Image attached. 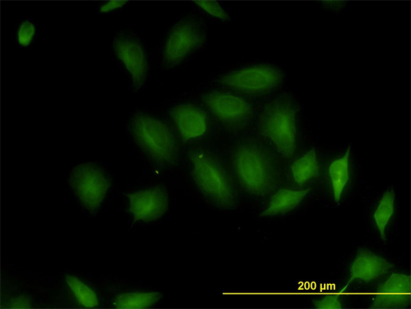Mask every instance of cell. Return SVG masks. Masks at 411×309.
<instances>
[{
  "instance_id": "6da1fadb",
  "label": "cell",
  "mask_w": 411,
  "mask_h": 309,
  "mask_svg": "<svg viewBox=\"0 0 411 309\" xmlns=\"http://www.w3.org/2000/svg\"><path fill=\"white\" fill-rule=\"evenodd\" d=\"M232 162L237 180L247 193L265 196L275 189L277 174L274 162L257 140H239L232 150Z\"/></svg>"
},
{
  "instance_id": "7a4b0ae2",
  "label": "cell",
  "mask_w": 411,
  "mask_h": 309,
  "mask_svg": "<svg viewBox=\"0 0 411 309\" xmlns=\"http://www.w3.org/2000/svg\"><path fill=\"white\" fill-rule=\"evenodd\" d=\"M187 157L192 165V178L203 196L219 208H234L237 204L236 189L218 157L200 146L189 148Z\"/></svg>"
},
{
  "instance_id": "3957f363",
  "label": "cell",
  "mask_w": 411,
  "mask_h": 309,
  "mask_svg": "<svg viewBox=\"0 0 411 309\" xmlns=\"http://www.w3.org/2000/svg\"><path fill=\"white\" fill-rule=\"evenodd\" d=\"M297 112L293 101L281 96L268 103L258 118L260 135L286 157H291L297 148Z\"/></svg>"
},
{
  "instance_id": "277c9868",
  "label": "cell",
  "mask_w": 411,
  "mask_h": 309,
  "mask_svg": "<svg viewBox=\"0 0 411 309\" xmlns=\"http://www.w3.org/2000/svg\"><path fill=\"white\" fill-rule=\"evenodd\" d=\"M133 137L140 148L155 163L173 165L179 158V143L172 129L155 116L138 113L130 123Z\"/></svg>"
},
{
  "instance_id": "5b68a950",
  "label": "cell",
  "mask_w": 411,
  "mask_h": 309,
  "mask_svg": "<svg viewBox=\"0 0 411 309\" xmlns=\"http://www.w3.org/2000/svg\"><path fill=\"white\" fill-rule=\"evenodd\" d=\"M206 40L205 23L198 16L188 14L179 20L170 29L164 46L162 63L165 68H174Z\"/></svg>"
},
{
  "instance_id": "8992f818",
  "label": "cell",
  "mask_w": 411,
  "mask_h": 309,
  "mask_svg": "<svg viewBox=\"0 0 411 309\" xmlns=\"http://www.w3.org/2000/svg\"><path fill=\"white\" fill-rule=\"evenodd\" d=\"M201 99L210 113L229 132L243 131L253 118V105L235 94L214 90L203 93Z\"/></svg>"
},
{
  "instance_id": "52a82bcc",
  "label": "cell",
  "mask_w": 411,
  "mask_h": 309,
  "mask_svg": "<svg viewBox=\"0 0 411 309\" xmlns=\"http://www.w3.org/2000/svg\"><path fill=\"white\" fill-rule=\"evenodd\" d=\"M282 80L283 73L278 68L258 64L225 73L219 77L216 81L238 93L256 96L270 92Z\"/></svg>"
},
{
  "instance_id": "ba28073f",
  "label": "cell",
  "mask_w": 411,
  "mask_h": 309,
  "mask_svg": "<svg viewBox=\"0 0 411 309\" xmlns=\"http://www.w3.org/2000/svg\"><path fill=\"white\" fill-rule=\"evenodd\" d=\"M69 182L82 204L90 212L100 206L110 186L103 172L92 163L80 164L74 167Z\"/></svg>"
},
{
  "instance_id": "9c48e42d",
  "label": "cell",
  "mask_w": 411,
  "mask_h": 309,
  "mask_svg": "<svg viewBox=\"0 0 411 309\" xmlns=\"http://www.w3.org/2000/svg\"><path fill=\"white\" fill-rule=\"evenodd\" d=\"M125 195L129 200V211L132 214L134 222L156 220L168 210V193L162 185Z\"/></svg>"
},
{
  "instance_id": "30bf717a",
  "label": "cell",
  "mask_w": 411,
  "mask_h": 309,
  "mask_svg": "<svg viewBox=\"0 0 411 309\" xmlns=\"http://www.w3.org/2000/svg\"><path fill=\"white\" fill-rule=\"evenodd\" d=\"M169 113L184 143L198 139L208 131L210 118L206 112L196 105L179 104L172 107Z\"/></svg>"
},
{
  "instance_id": "8fae6325",
  "label": "cell",
  "mask_w": 411,
  "mask_h": 309,
  "mask_svg": "<svg viewBox=\"0 0 411 309\" xmlns=\"http://www.w3.org/2000/svg\"><path fill=\"white\" fill-rule=\"evenodd\" d=\"M114 49L118 58L124 64L132 79L133 88L138 90L145 82L148 64L145 49L134 37L120 36L115 38Z\"/></svg>"
},
{
  "instance_id": "7c38bea8",
  "label": "cell",
  "mask_w": 411,
  "mask_h": 309,
  "mask_svg": "<svg viewBox=\"0 0 411 309\" xmlns=\"http://www.w3.org/2000/svg\"><path fill=\"white\" fill-rule=\"evenodd\" d=\"M410 276L393 273L387 280L378 285L370 308H403L410 304Z\"/></svg>"
},
{
  "instance_id": "4fadbf2b",
  "label": "cell",
  "mask_w": 411,
  "mask_h": 309,
  "mask_svg": "<svg viewBox=\"0 0 411 309\" xmlns=\"http://www.w3.org/2000/svg\"><path fill=\"white\" fill-rule=\"evenodd\" d=\"M393 267V264L380 256L360 248L350 267V278L340 291H344L356 279L369 282L383 276Z\"/></svg>"
},
{
  "instance_id": "5bb4252c",
  "label": "cell",
  "mask_w": 411,
  "mask_h": 309,
  "mask_svg": "<svg viewBox=\"0 0 411 309\" xmlns=\"http://www.w3.org/2000/svg\"><path fill=\"white\" fill-rule=\"evenodd\" d=\"M310 191V188L303 190L279 189L274 193L268 206L260 213L261 217L286 213L294 209Z\"/></svg>"
},
{
  "instance_id": "9a60e30c",
  "label": "cell",
  "mask_w": 411,
  "mask_h": 309,
  "mask_svg": "<svg viewBox=\"0 0 411 309\" xmlns=\"http://www.w3.org/2000/svg\"><path fill=\"white\" fill-rule=\"evenodd\" d=\"M349 155L350 146L342 157L334 160L329 166V176L336 203L339 202L344 188L349 179Z\"/></svg>"
},
{
  "instance_id": "2e32d148",
  "label": "cell",
  "mask_w": 411,
  "mask_h": 309,
  "mask_svg": "<svg viewBox=\"0 0 411 309\" xmlns=\"http://www.w3.org/2000/svg\"><path fill=\"white\" fill-rule=\"evenodd\" d=\"M292 176L297 184L302 185L318 176L319 165L316 152L310 149L303 156L297 159L290 165Z\"/></svg>"
},
{
  "instance_id": "e0dca14e",
  "label": "cell",
  "mask_w": 411,
  "mask_h": 309,
  "mask_svg": "<svg viewBox=\"0 0 411 309\" xmlns=\"http://www.w3.org/2000/svg\"><path fill=\"white\" fill-rule=\"evenodd\" d=\"M159 292H134L118 295L114 300L117 308H147L155 304L162 297Z\"/></svg>"
},
{
  "instance_id": "ac0fdd59",
  "label": "cell",
  "mask_w": 411,
  "mask_h": 309,
  "mask_svg": "<svg viewBox=\"0 0 411 309\" xmlns=\"http://www.w3.org/2000/svg\"><path fill=\"white\" fill-rule=\"evenodd\" d=\"M395 192L393 189L385 191L373 213V219L381 238L386 239V227L394 213Z\"/></svg>"
},
{
  "instance_id": "d6986e66",
  "label": "cell",
  "mask_w": 411,
  "mask_h": 309,
  "mask_svg": "<svg viewBox=\"0 0 411 309\" xmlns=\"http://www.w3.org/2000/svg\"><path fill=\"white\" fill-rule=\"evenodd\" d=\"M66 281L77 301L87 308L95 307L99 301L95 292L81 280L73 276H66Z\"/></svg>"
},
{
  "instance_id": "ffe728a7",
  "label": "cell",
  "mask_w": 411,
  "mask_h": 309,
  "mask_svg": "<svg viewBox=\"0 0 411 309\" xmlns=\"http://www.w3.org/2000/svg\"><path fill=\"white\" fill-rule=\"evenodd\" d=\"M194 3L210 15L222 19L230 18L228 13L215 1H195Z\"/></svg>"
},
{
  "instance_id": "44dd1931",
  "label": "cell",
  "mask_w": 411,
  "mask_h": 309,
  "mask_svg": "<svg viewBox=\"0 0 411 309\" xmlns=\"http://www.w3.org/2000/svg\"><path fill=\"white\" fill-rule=\"evenodd\" d=\"M36 31L35 26L28 21H23L17 31V40L18 43L23 46L29 45Z\"/></svg>"
},
{
  "instance_id": "7402d4cb",
  "label": "cell",
  "mask_w": 411,
  "mask_h": 309,
  "mask_svg": "<svg viewBox=\"0 0 411 309\" xmlns=\"http://www.w3.org/2000/svg\"><path fill=\"white\" fill-rule=\"evenodd\" d=\"M312 301L315 308L318 309L342 308L339 295L336 294L327 295L321 299L312 300Z\"/></svg>"
},
{
  "instance_id": "603a6c76",
  "label": "cell",
  "mask_w": 411,
  "mask_h": 309,
  "mask_svg": "<svg viewBox=\"0 0 411 309\" xmlns=\"http://www.w3.org/2000/svg\"><path fill=\"white\" fill-rule=\"evenodd\" d=\"M126 1H110L105 3H104L101 7V12H108L114 9L121 8L126 3Z\"/></svg>"
},
{
  "instance_id": "cb8c5ba5",
  "label": "cell",
  "mask_w": 411,
  "mask_h": 309,
  "mask_svg": "<svg viewBox=\"0 0 411 309\" xmlns=\"http://www.w3.org/2000/svg\"><path fill=\"white\" fill-rule=\"evenodd\" d=\"M30 306L29 298L25 296H21L14 299L11 306L12 308H29Z\"/></svg>"
},
{
  "instance_id": "d4e9b609",
  "label": "cell",
  "mask_w": 411,
  "mask_h": 309,
  "mask_svg": "<svg viewBox=\"0 0 411 309\" xmlns=\"http://www.w3.org/2000/svg\"><path fill=\"white\" fill-rule=\"evenodd\" d=\"M324 3L326 5H328L329 7H331L332 8H341L344 3V2L336 1H324Z\"/></svg>"
}]
</instances>
